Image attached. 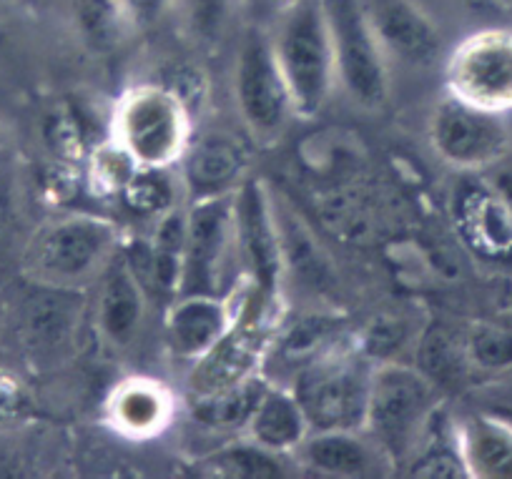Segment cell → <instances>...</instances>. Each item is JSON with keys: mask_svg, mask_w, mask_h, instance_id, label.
I'll use <instances>...</instances> for the list:
<instances>
[{"mask_svg": "<svg viewBox=\"0 0 512 479\" xmlns=\"http://www.w3.org/2000/svg\"><path fill=\"white\" fill-rule=\"evenodd\" d=\"M113 143L149 169H174L191 141L184 98L169 86H136L113 111Z\"/></svg>", "mask_w": 512, "mask_h": 479, "instance_id": "4", "label": "cell"}, {"mask_svg": "<svg viewBox=\"0 0 512 479\" xmlns=\"http://www.w3.org/2000/svg\"><path fill=\"white\" fill-rule=\"evenodd\" d=\"M189 36L201 46H214L226 33L239 0H176Z\"/></svg>", "mask_w": 512, "mask_h": 479, "instance_id": "26", "label": "cell"}, {"mask_svg": "<svg viewBox=\"0 0 512 479\" xmlns=\"http://www.w3.org/2000/svg\"><path fill=\"white\" fill-rule=\"evenodd\" d=\"M437 414V389L420 369L405 364L374 367L364 432L395 467L405 464Z\"/></svg>", "mask_w": 512, "mask_h": 479, "instance_id": "3", "label": "cell"}, {"mask_svg": "<svg viewBox=\"0 0 512 479\" xmlns=\"http://www.w3.org/2000/svg\"><path fill=\"white\" fill-rule=\"evenodd\" d=\"M452 221L462 244L475 256L512 259V209L495 184L467 176L452 196Z\"/></svg>", "mask_w": 512, "mask_h": 479, "instance_id": "12", "label": "cell"}, {"mask_svg": "<svg viewBox=\"0 0 512 479\" xmlns=\"http://www.w3.org/2000/svg\"><path fill=\"white\" fill-rule=\"evenodd\" d=\"M234 101L241 123L259 143L282 138L292 116H297L267 28L249 26L241 38L234 66Z\"/></svg>", "mask_w": 512, "mask_h": 479, "instance_id": "6", "label": "cell"}, {"mask_svg": "<svg viewBox=\"0 0 512 479\" xmlns=\"http://www.w3.org/2000/svg\"><path fill=\"white\" fill-rule=\"evenodd\" d=\"M236 256L249 274L251 291L264 301L274 299L284 271V246L279 219L262 181L244 179L234 191Z\"/></svg>", "mask_w": 512, "mask_h": 479, "instance_id": "11", "label": "cell"}, {"mask_svg": "<svg viewBox=\"0 0 512 479\" xmlns=\"http://www.w3.org/2000/svg\"><path fill=\"white\" fill-rule=\"evenodd\" d=\"M234 327V311L224 296L179 294V301L166 314V339L176 357H204Z\"/></svg>", "mask_w": 512, "mask_h": 479, "instance_id": "17", "label": "cell"}, {"mask_svg": "<svg viewBox=\"0 0 512 479\" xmlns=\"http://www.w3.org/2000/svg\"><path fill=\"white\" fill-rule=\"evenodd\" d=\"M256 354H259L256 334L246 332L244 327H236L234 322V327L224 334V339L194 362V374H191L194 397L219 392V389L254 377Z\"/></svg>", "mask_w": 512, "mask_h": 479, "instance_id": "21", "label": "cell"}, {"mask_svg": "<svg viewBox=\"0 0 512 479\" xmlns=\"http://www.w3.org/2000/svg\"><path fill=\"white\" fill-rule=\"evenodd\" d=\"M455 427L467 477L512 479V422L492 414H470Z\"/></svg>", "mask_w": 512, "mask_h": 479, "instance_id": "19", "label": "cell"}, {"mask_svg": "<svg viewBox=\"0 0 512 479\" xmlns=\"http://www.w3.org/2000/svg\"><path fill=\"white\" fill-rule=\"evenodd\" d=\"M269 384L259 374L244 379L239 384L219 389V392L199 394L191 402V419L206 429L216 432H231V429H246L256 404L262 399Z\"/></svg>", "mask_w": 512, "mask_h": 479, "instance_id": "22", "label": "cell"}, {"mask_svg": "<svg viewBox=\"0 0 512 479\" xmlns=\"http://www.w3.org/2000/svg\"><path fill=\"white\" fill-rule=\"evenodd\" d=\"M364 6L387 58L407 66H430L440 56V28L415 0H364Z\"/></svg>", "mask_w": 512, "mask_h": 479, "instance_id": "15", "label": "cell"}, {"mask_svg": "<svg viewBox=\"0 0 512 479\" xmlns=\"http://www.w3.org/2000/svg\"><path fill=\"white\" fill-rule=\"evenodd\" d=\"M297 462L327 477H372L395 467L364 429H319L297 447Z\"/></svg>", "mask_w": 512, "mask_h": 479, "instance_id": "16", "label": "cell"}, {"mask_svg": "<svg viewBox=\"0 0 512 479\" xmlns=\"http://www.w3.org/2000/svg\"><path fill=\"white\" fill-rule=\"evenodd\" d=\"M447 93L485 111H512V31L485 28L467 36L445 66Z\"/></svg>", "mask_w": 512, "mask_h": 479, "instance_id": "10", "label": "cell"}, {"mask_svg": "<svg viewBox=\"0 0 512 479\" xmlns=\"http://www.w3.org/2000/svg\"><path fill=\"white\" fill-rule=\"evenodd\" d=\"M460 3L470 11H500L495 0H460Z\"/></svg>", "mask_w": 512, "mask_h": 479, "instance_id": "32", "label": "cell"}, {"mask_svg": "<svg viewBox=\"0 0 512 479\" xmlns=\"http://www.w3.org/2000/svg\"><path fill=\"white\" fill-rule=\"evenodd\" d=\"M3 143H6V131H3V126H0V148H3Z\"/></svg>", "mask_w": 512, "mask_h": 479, "instance_id": "34", "label": "cell"}, {"mask_svg": "<svg viewBox=\"0 0 512 479\" xmlns=\"http://www.w3.org/2000/svg\"><path fill=\"white\" fill-rule=\"evenodd\" d=\"M236 256L234 194L194 199L186 209L184 271L179 294L224 296Z\"/></svg>", "mask_w": 512, "mask_h": 479, "instance_id": "8", "label": "cell"}, {"mask_svg": "<svg viewBox=\"0 0 512 479\" xmlns=\"http://www.w3.org/2000/svg\"><path fill=\"white\" fill-rule=\"evenodd\" d=\"M181 186L189 191L191 201L206 196L234 194L246 179L249 151L229 131H209L191 136L181 156Z\"/></svg>", "mask_w": 512, "mask_h": 479, "instance_id": "13", "label": "cell"}, {"mask_svg": "<svg viewBox=\"0 0 512 479\" xmlns=\"http://www.w3.org/2000/svg\"><path fill=\"white\" fill-rule=\"evenodd\" d=\"M108 422L128 439L159 437L176 414V399L166 384L149 377H131L113 389L106 404Z\"/></svg>", "mask_w": 512, "mask_h": 479, "instance_id": "18", "label": "cell"}, {"mask_svg": "<svg viewBox=\"0 0 512 479\" xmlns=\"http://www.w3.org/2000/svg\"><path fill=\"white\" fill-rule=\"evenodd\" d=\"M23 392L21 384L8 374H0V419H8L21 409Z\"/></svg>", "mask_w": 512, "mask_h": 479, "instance_id": "30", "label": "cell"}, {"mask_svg": "<svg viewBox=\"0 0 512 479\" xmlns=\"http://www.w3.org/2000/svg\"><path fill=\"white\" fill-rule=\"evenodd\" d=\"M209 467L214 472L226 474V477H282L287 474V464H284V454L269 452V449L259 447L256 442L244 444H229V447L219 449L209 457Z\"/></svg>", "mask_w": 512, "mask_h": 479, "instance_id": "25", "label": "cell"}, {"mask_svg": "<svg viewBox=\"0 0 512 479\" xmlns=\"http://www.w3.org/2000/svg\"><path fill=\"white\" fill-rule=\"evenodd\" d=\"M309 432H312L309 419L292 389L272 387V384L264 389L262 399L246 424V437L251 442L277 454L297 452Z\"/></svg>", "mask_w": 512, "mask_h": 479, "instance_id": "20", "label": "cell"}, {"mask_svg": "<svg viewBox=\"0 0 512 479\" xmlns=\"http://www.w3.org/2000/svg\"><path fill=\"white\" fill-rule=\"evenodd\" d=\"M6 3H8V0H0V6H6Z\"/></svg>", "mask_w": 512, "mask_h": 479, "instance_id": "35", "label": "cell"}, {"mask_svg": "<svg viewBox=\"0 0 512 479\" xmlns=\"http://www.w3.org/2000/svg\"><path fill=\"white\" fill-rule=\"evenodd\" d=\"M374 367L349 352L314 354L289 389L302 404L312 432L364 429Z\"/></svg>", "mask_w": 512, "mask_h": 479, "instance_id": "7", "label": "cell"}, {"mask_svg": "<svg viewBox=\"0 0 512 479\" xmlns=\"http://www.w3.org/2000/svg\"><path fill=\"white\" fill-rule=\"evenodd\" d=\"M297 0H239V8L244 11L249 26H259L272 31L279 18L294 6Z\"/></svg>", "mask_w": 512, "mask_h": 479, "instance_id": "28", "label": "cell"}, {"mask_svg": "<svg viewBox=\"0 0 512 479\" xmlns=\"http://www.w3.org/2000/svg\"><path fill=\"white\" fill-rule=\"evenodd\" d=\"M118 246L113 221L93 214L58 216L28 244L26 274L43 289H76L106 271Z\"/></svg>", "mask_w": 512, "mask_h": 479, "instance_id": "1", "label": "cell"}, {"mask_svg": "<svg viewBox=\"0 0 512 479\" xmlns=\"http://www.w3.org/2000/svg\"><path fill=\"white\" fill-rule=\"evenodd\" d=\"M274 53L294 101V113L314 118L337 86L332 38L322 0H297L272 28Z\"/></svg>", "mask_w": 512, "mask_h": 479, "instance_id": "2", "label": "cell"}, {"mask_svg": "<svg viewBox=\"0 0 512 479\" xmlns=\"http://www.w3.org/2000/svg\"><path fill=\"white\" fill-rule=\"evenodd\" d=\"M430 143L437 156L455 169L482 171L500 164L510 151L505 116L445 93L430 118Z\"/></svg>", "mask_w": 512, "mask_h": 479, "instance_id": "9", "label": "cell"}, {"mask_svg": "<svg viewBox=\"0 0 512 479\" xmlns=\"http://www.w3.org/2000/svg\"><path fill=\"white\" fill-rule=\"evenodd\" d=\"M118 199L126 204V209L144 219H161L176 209L179 199V186H176L171 169H149V166H136V171L126 179V184L118 191Z\"/></svg>", "mask_w": 512, "mask_h": 479, "instance_id": "23", "label": "cell"}, {"mask_svg": "<svg viewBox=\"0 0 512 479\" xmlns=\"http://www.w3.org/2000/svg\"><path fill=\"white\" fill-rule=\"evenodd\" d=\"M497 3V8H500V11H510L512 8V0H495Z\"/></svg>", "mask_w": 512, "mask_h": 479, "instance_id": "33", "label": "cell"}, {"mask_svg": "<svg viewBox=\"0 0 512 479\" xmlns=\"http://www.w3.org/2000/svg\"><path fill=\"white\" fill-rule=\"evenodd\" d=\"M8 234H11V204L6 196H0V249L8 241Z\"/></svg>", "mask_w": 512, "mask_h": 479, "instance_id": "31", "label": "cell"}, {"mask_svg": "<svg viewBox=\"0 0 512 479\" xmlns=\"http://www.w3.org/2000/svg\"><path fill=\"white\" fill-rule=\"evenodd\" d=\"M174 0H121L131 23H149L159 18Z\"/></svg>", "mask_w": 512, "mask_h": 479, "instance_id": "29", "label": "cell"}, {"mask_svg": "<svg viewBox=\"0 0 512 479\" xmlns=\"http://www.w3.org/2000/svg\"><path fill=\"white\" fill-rule=\"evenodd\" d=\"M465 359L480 372H512V324L480 322L467 332Z\"/></svg>", "mask_w": 512, "mask_h": 479, "instance_id": "24", "label": "cell"}, {"mask_svg": "<svg viewBox=\"0 0 512 479\" xmlns=\"http://www.w3.org/2000/svg\"><path fill=\"white\" fill-rule=\"evenodd\" d=\"M78 18L88 41L98 48H111L121 38L123 26L131 23L121 0H78Z\"/></svg>", "mask_w": 512, "mask_h": 479, "instance_id": "27", "label": "cell"}, {"mask_svg": "<svg viewBox=\"0 0 512 479\" xmlns=\"http://www.w3.org/2000/svg\"><path fill=\"white\" fill-rule=\"evenodd\" d=\"M146 322V289L126 254L116 259L98 276L96 329L103 342L113 349H126L136 342Z\"/></svg>", "mask_w": 512, "mask_h": 479, "instance_id": "14", "label": "cell"}, {"mask_svg": "<svg viewBox=\"0 0 512 479\" xmlns=\"http://www.w3.org/2000/svg\"><path fill=\"white\" fill-rule=\"evenodd\" d=\"M322 8L337 83L359 108L377 111L390 96V68L364 0H322Z\"/></svg>", "mask_w": 512, "mask_h": 479, "instance_id": "5", "label": "cell"}]
</instances>
